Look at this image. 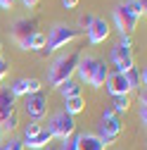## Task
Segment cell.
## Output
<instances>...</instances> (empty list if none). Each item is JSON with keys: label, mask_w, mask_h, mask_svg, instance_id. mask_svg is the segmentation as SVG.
<instances>
[{"label": "cell", "mask_w": 147, "mask_h": 150, "mask_svg": "<svg viewBox=\"0 0 147 150\" xmlns=\"http://www.w3.org/2000/svg\"><path fill=\"white\" fill-rule=\"evenodd\" d=\"M81 36V31L76 26H71V24H64V22H57V24H52L48 36H45V48L38 52L41 57H50L52 52H57L66 45H71L74 41H76Z\"/></svg>", "instance_id": "cell-1"}, {"label": "cell", "mask_w": 147, "mask_h": 150, "mask_svg": "<svg viewBox=\"0 0 147 150\" xmlns=\"http://www.w3.org/2000/svg\"><path fill=\"white\" fill-rule=\"evenodd\" d=\"M78 57H81L78 50H71V52H62V55H57V57H55V60L48 64V83L57 88V86H62L64 81L74 79V71H76Z\"/></svg>", "instance_id": "cell-2"}, {"label": "cell", "mask_w": 147, "mask_h": 150, "mask_svg": "<svg viewBox=\"0 0 147 150\" xmlns=\"http://www.w3.org/2000/svg\"><path fill=\"white\" fill-rule=\"evenodd\" d=\"M121 131H123V124H121V119L114 115L112 110H104L102 112V117H100V126H97V138L104 143V145H109V143H114L119 136H121Z\"/></svg>", "instance_id": "cell-3"}, {"label": "cell", "mask_w": 147, "mask_h": 150, "mask_svg": "<svg viewBox=\"0 0 147 150\" xmlns=\"http://www.w3.org/2000/svg\"><path fill=\"white\" fill-rule=\"evenodd\" d=\"M45 129L52 134V138L64 141V138H69V136L76 134V119H74L71 115H66L64 110H60V112H55V115L48 119V126Z\"/></svg>", "instance_id": "cell-4"}, {"label": "cell", "mask_w": 147, "mask_h": 150, "mask_svg": "<svg viewBox=\"0 0 147 150\" xmlns=\"http://www.w3.org/2000/svg\"><path fill=\"white\" fill-rule=\"evenodd\" d=\"M36 31V22L33 19H26V17H22V19H17L12 26H10V36H12V41L17 43V48L29 52V38H31V33Z\"/></svg>", "instance_id": "cell-5"}, {"label": "cell", "mask_w": 147, "mask_h": 150, "mask_svg": "<svg viewBox=\"0 0 147 150\" xmlns=\"http://www.w3.org/2000/svg\"><path fill=\"white\" fill-rule=\"evenodd\" d=\"M109 60H112V64L116 67L119 74H128V71L135 67V62H133V50H131V48H126V45H119V43L112 45Z\"/></svg>", "instance_id": "cell-6"}, {"label": "cell", "mask_w": 147, "mask_h": 150, "mask_svg": "<svg viewBox=\"0 0 147 150\" xmlns=\"http://www.w3.org/2000/svg\"><path fill=\"white\" fill-rule=\"evenodd\" d=\"M24 112L33 122H41L48 115V96L43 91L41 93H33V96H26L24 98Z\"/></svg>", "instance_id": "cell-7"}, {"label": "cell", "mask_w": 147, "mask_h": 150, "mask_svg": "<svg viewBox=\"0 0 147 150\" xmlns=\"http://www.w3.org/2000/svg\"><path fill=\"white\" fill-rule=\"evenodd\" d=\"M7 91L14 98H26V96H33V93H41L43 91V81L36 79V76H22V79H14Z\"/></svg>", "instance_id": "cell-8"}, {"label": "cell", "mask_w": 147, "mask_h": 150, "mask_svg": "<svg viewBox=\"0 0 147 150\" xmlns=\"http://www.w3.org/2000/svg\"><path fill=\"white\" fill-rule=\"evenodd\" d=\"M112 17H114L116 31H119V33H128V36L135 31V26H138V22H140L135 14H131V12L126 10V5H123V3H119V5L112 10Z\"/></svg>", "instance_id": "cell-9"}, {"label": "cell", "mask_w": 147, "mask_h": 150, "mask_svg": "<svg viewBox=\"0 0 147 150\" xmlns=\"http://www.w3.org/2000/svg\"><path fill=\"white\" fill-rule=\"evenodd\" d=\"M85 33H88V43H90V45H97V43H104V41L109 38L112 26H109V22L104 19V17H95L93 24H90V29H88Z\"/></svg>", "instance_id": "cell-10"}, {"label": "cell", "mask_w": 147, "mask_h": 150, "mask_svg": "<svg viewBox=\"0 0 147 150\" xmlns=\"http://www.w3.org/2000/svg\"><path fill=\"white\" fill-rule=\"evenodd\" d=\"M104 88H107V93L112 98L114 96H128V93H131V86H128L126 74H119V71H114V74H109V76H107Z\"/></svg>", "instance_id": "cell-11"}, {"label": "cell", "mask_w": 147, "mask_h": 150, "mask_svg": "<svg viewBox=\"0 0 147 150\" xmlns=\"http://www.w3.org/2000/svg\"><path fill=\"white\" fill-rule=\"evenodd\" d=\"M95 64H97V57H95V55H81V57H78V64H76V71H74V76H78L81 83H90V76H93Z\"/></svg>", "instance_id": "cell-12"}, {"label": "cell", "mask_w": 147, "mask_h": 150, "mask_svg": "<svg viewBox=\"0 0 147 150\" xmlns=\"http://www.w3.org/2000/svg\"><path fill=\"white\" fill-rule=\"evenodd\" d=\"M52 141H55V138H52V134H50L45 126H43L36 136H31V138H22L24 148H29V150H43V148H48Z\"/></svg>", "instance_id": "cell-13"}, {"label": "cell", "mask_w": 147, "mask_h": 150, "mask_svg": "<svg viewBox=\"0 0 147 150\" xmlns=\"http://www.w3.org/2000/svg\"><path fill=\"white\" fill-rule=\"evenodd\" d=\"M12 112H17V98L7 88H0V122L5 117H10Z\"/></svg>", "instance_id": "cell-14"}, {"label": "cell", "mask_w": 147, "mask_h": 150, "mask_svg": "<svg viewBox=\"0 0 147 150\" xmlns=\"http://www.w3.org/2000/svg\"><path fill=\"white\" fill-rule=\"evenodd\" d=\"M107 145L97 138V134H93V131H83V134H78V150H104Z\"/></svg>", "instance_id": "cell-15"}, {"label": "cell", "mask_w": 147, "mask_h": 150, "mask_svg": "<svg viewBox=\"0 0 147 150\" xmlns=\"http://www.w3.org/2000/svg\"><path fill=\"white\" fill-rule=\"evenodd\" d=\"M109 64L104 62V60H97V64H95V69H93V76H90V83L88 86H93V88H104V81H107V76H109Z\"/></svg>", "instance_id": "cell-16"}, {"label": "cell", "mask_w": 147, "mask_h": 150, "mask_svg": "<svg viewBox=\"0 0 147 150\" xmlns=\"http://www.w3.org/2000/svg\"><path fill=\"white\" fill-rule=\"evenodd\" d=\"M62 110L66 112V115H71V117L81 115V112L85 110V100H83V96H74V98H66Z\"/></svg>", "instance_id": "cell-17"}, {"label": "cell", "mask_w": 147, "mask_h": 150, "mask_svg": "<svg viewBox=\"0 0 147 150\" xmlns=\"http://www.w3.org/2000/svg\"><path fill=\"white\" fill-rule=\"evenodd\" d=\"M57 91H60V96L64 100L66 98H74V96H81V86H78V81H74V79H69L62 86H57Z\"/></svg>", "instance_id": "cell-18"}, {"label": "cell", "mask_w": 147, "mask_h": 150, "mask_svg": "<svg viewBox=\"0 0 147 150\" xmlns=\"http://www.w3.org/2000/svg\"><path fill=\"white\" fill-rule=\"evenodd\" d=\"M17 129H19V117H17V112H12V115L10 117H5L3 122H0V136H3V134H14V131Z\"/></svg>", "instance_id": "cell-19"}, {"label": "cell", "mask_w": 147, "mask_h": 150, "mask_svg": "<svg viewBox=\"0 0 147 150\" xmlns=\"http://www.w3.org/2000/svg\"><path fill=\"white\" fill-rule=\"evenodd\" d=\"M128 107H131V98L128 96H114L109 110H112L114 115H123V112H128Z\"/></svg>", "instance_id": "cell-20"}, {"label": "cell", "mask_w": 147, "mask_h": 150, "mask_svg": "<svg viewBox=\"0 0 147 150\" xmlns=\"http://www.w3.org/2000/svg\"><path fill=\"white\" fill-rule=\"evenodd\" d=\"M126 10L131 12V14H135L138 19L140 17H145V12H147V0H126Z\"/></svg>", "instance_id": "cell-21"}, {"label": "cell", "mask_w": 147, "mask_h": 150, "mask_svg": "<svg viewBox=\"0 0 147 150\" xmlns=\"http://www.w3.org/2000/svg\"><path fill=\"white\" fill-rule=\"evenodd\" d=\"M43 48H45V33H43V31H33L31 38H29V50L41 52Z\"/></svg>", "instance_id": "cell-22"}, {"label": "cell", "mask_w": 147, "mask_h": 150, "mask_svg": "<svg viewBox=\"0 0 147 150\" xmlns=\"http://www.w3.org/2000/svg\"><path fill=\"white\" fill-rule=\"evenodd\" d=\"M138 117H140V124L145 126L147 124V96H145V91L140 93V100H138Z\"/></svg>", "instance_id": "cell-23"}, {"label": "cell", "mask_w": 147, "mask_h": 150, "mask_svg": "<svg viewBox=\"0 0 147 150\" xmlns=\"http://www.w3.org/2000/svg\"><path fill=\"white\" fill-rule=\"evenodd\" d=\"M126 79H128V86H131V91L140 88V69H138V67H133L131 71L126 74Z\"/></svg>", "instance_id": "cell-24"}, {"label": "cell", "mask_w": 147, "mask_h": 150, "mask_svg": "<svg viewBox=\"0 0 147 150\" xmlns=\"http://www.w3.org/2000/svg\"><path fill=\"white\" fill-rule=\"evenodd\" d=\"M3 150H26V148H24L22 138H14V136H10L7 141H3Z\"/></svg>", "instance_id": "cell-25"}, {"label": "cell", "mask_w": 147, "mask_h": 150, "mask_svg": "<svg viewBox=\"0 0 147 150\" xmlns=\"http://www.w3.org/2000/svg\"><path fill=\"white\" fill-rule=\"evenodd\" d=\"M60 150H78V134H74V136L64 138L62 145H60Z\"/></svg>", "instance_id": "cell-26"}, {"label": "cell", "mask_w": 147, "mask_h": 150, "mask_svg": "<svg viewBox=\"0 0 147 150\" xmlns=\"http://www.w3.org/2000/svg\"><path fill=\"white\" fill-rule=\"evenodd\" d=\"M93 19H95V17L90 14V12L81 14V17H78V31H88V29H90V24H93Z\"/></svg>", "instance_id": "cell-27"}, {"label": "cell", "mask_w": 147, "mask_h": 150, "mask_svg": "<svg viewBox=\"0 0 147 150\" xmlns=\"http://www.w3.org/2000/svg\"><path fill=\"white\" fill-rule=\"evenodd\" d=\"M41 129H43V124H41V122H31V124H26V126H24V138H31V136H36Z\"/></svg>", "instance_id": "cell-28"}, {"label": "cell", "mask_w": 147, "mask_h": 150, "mask_svg": "<svg viewBox=\"0 0 147 150\" xmlns=\"http://www.w3.org/2000/svg\"><path fill=\"white\" fill-rule=\"evenodd\" d=\"M60 5H62L64 10H76V7H78V0H60Z\"/></svg>", "instance_id": "cell-29"}, {"label": "cell", "mask_w": 147, "mask_h": 150, "mask_svg": "<svg viewBox=\"0 0 147 150\" xmlns=\"http://www.w3.org/2000/svg\"><path fill=\"white\" fill-rule=\"evenodd\" d=\"M5 76H7V62H5V57H0V81Z\"/></svg>", "instance_id": "cell-30"}, {"label": "cell", "mask_w": 147, "mask_h": 150, "mask_svg": "<svg viewBox=\"0 0 147 150\" xmlns=\"http://www.w3.org/2000/svg\"><path fill=\"white\" fill-rule=\"evenodd\" d=\"M14 3H17V0H0V10H5V12H7V10H12Z\"/></svg>", "instance_id": "cell-31"}, {"label": "cell", "mask_w": 147, "mask_h": 150, "mask_svg": "<svg viewBox=\"0 0 147 150\" xmlns=\"http://www.w3.org/2000/svg\"><path fill=\"white\" fill-rule=\"evenodd\" d=\"M22 5H24L26 10H31V7H36V5H38V0H22Z\"/></svg>", "instance_id": "cell-32"}, {"label": "cell", "mask_w": 147, "mask_h": 150, "mask_svg": "<svg viewBox=\"0 0 147 150\" xmlns=\"http://www.w3.org/2000/svg\"><path fill=\"white\" fill-rule=\"evenodd\" d=\"M145 83H147V69L142 67L140 69V86H145Z\"/></svg>", "instance_id": "cell-33"}, {"label": "cell", "mask_w": 147, "mask_h": 150, "mask_svg": "<svg viewBox=\"0 0 147 150\" xmlns=\"http://www.w3.org/2000/svg\"><path fill=\"white\" fill-rule=\"evenodd\" d=\"M43 150H60L57 145H48V148H43Z\"/></svg>", "instance_id": "cell-34"}, {"label": "cell", "mask_w": 147, "mask_h": 150, "mask_svg": "<svg viewBox=\"0 0 147 150\" xmlns=\"http://www.w3.org/2000/svg\"><path fill=\"white\" fill-rule=\"evenodd\" d=\"M0 57H3V41H0Z\"/></svg>", "instance_id": "cell-35"}, {"label": "cell", "mask_w": 147, "mask_h": 150, "mask_svg": "<svg viewBox=\"0 0 147 150\" xmlns=\"http://www.w3.org/2000/svg\"><path fill=\"white\" fill-rule=\"evenodd\" d=\"M0 150H3V141H0Z\"/></svg>", "instance_id": "cell-36"}]
</instances>
